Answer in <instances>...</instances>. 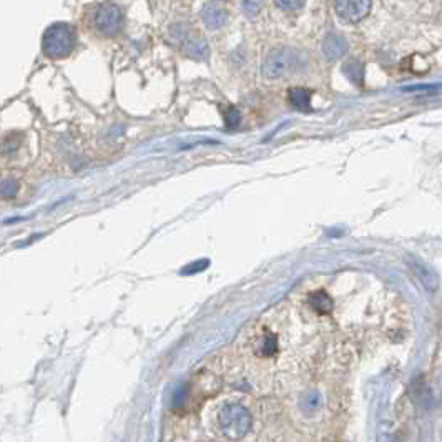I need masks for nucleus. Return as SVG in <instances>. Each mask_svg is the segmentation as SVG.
<instances>
[{
  "instance_id": "obj_10",
  "label": "nucleus",
  "mask_w": 442,
  "mask_h": 442,
  "mask_svg": "<svg viewBox=\"0 0 442 442\" xmlns=\"http://www.w3.org/2000/svg\"><path fill=\"white\" fill-rule=\"evenodd\" d=\"M410 265H413V269H414V275L419 278L421 284L424 286L428 291H434V289L437 288V276L436 273L432 271V269H429L428 266L424 263H421V261H410Z\"/></svg>"
},
{
  "instance_id": "obj_6",
  "label": "nucleus",
  "mask_w": 442,
  "mask_h": 442,
  "mask_svg": "<svg viewBox=\"0 0 442 442\" xmlns=\"http://www.w3.org/2000/svg\"><path fill=\"white\" fill-rule=\"evenodd\" d=\"M230 12L218 2H208L201 9V21L208 30H218L228 23Z\"/></svg>"
},
{
  "instance_id": "obj_16",
  "label": "nucleus",
  "mask_w": 442,
  "mask_h": 442,
  "mask_svg": "<svg viewBox=\"0 0 442 442\" xmlns=\"http://www.w3.org/2000/svg\"><path fill=\"white\" fill-rule=\"evenodd\" d=\"M306 0H275L276 7L283 12H298L303 9Z\"/></svg>"
},
{
  "instance_id": "obj_9",
  "label": "nucleus",
  "mask_w": 442,
  "mask_h": 442,
  "mask_svg": "<svg viewBox=\"0 0 442 442\" xmlns=\"http://www.w3.org/2000/svg\"><path fill=\"white\" fill-rule=\"evenodd\" d=\"M311 90L303 88V87H296V88H289L288 92V101L293 108L299 112H311Z\"/></svg>"
},
{
  "instance_id": "obj_18",
  "label": "nucleus",
  "mask_w": 442,
  "mask_h": 442,
  "mask_svg": "<svg viewBox=\"0 0 442 442\" xmlns=\"http://www.w3.org/2000/svg\"><path fill=\"white\" fill-rule=\"evenodd\" d=\"M208 265H210V261H208V260H199V261H197V263L190 265L188 268L183 269V275H190V273H199V271H205V268H206V266H208Z\"/></svg>"
},
{
  "instance_id": "obj_11",
  "label": "nucleus",
  "mask_w": 442,
  "mask_h": 442,
  "mask_svg": "<svg viewBox=\"0 0 442 442\" xmlns=\"http://www.w3.org/2000/svg\"><path fill=\"white\" fill-rule=\"evenodd\" d=\"M343 72L344 75L347 77V80L353 82L358 87H361L363 82H365V65H363L361 60H358V58H349V60L343 65Z\"/></svg>"
},
{
  "instance_id": "obj_17",
  "label": "nucleus",
  "mask_w": 442,
  "mask_h": 442,
  "mask_svg": "<svg viewBox=\"0 0 442 442\" xmlns=\"http://www.w3.org/2000/svg\"><path fill=\"white\" fill-rule=\"evenodd\" d=\"M225 119H226V125H228L230 128H234L236 127L238 123H240V120H241V116H240V112L236 110V108H230L228 112H226V115H225Z\"/></svg>"
},
{
  "instance_id": "obj_13",
  "label": "nucleus",
  "mask_w": 442,
  "mask_h": 442,
  "mask_svg": "<svg viewBox=\"0 0 442 442\" xmlns=\"http://www.w3.org/2000/svg\"><path fill=\"white\" fill-rule=\"evenodd\" d=\"M278 351V339L275 336L266 334L265 338H261V344H260V354L261 356H271L275 354Z\"/></svg>"
},
{
  "instance_id": "obj_12",
  "label": "nucleus",
  "mask_w": 442,
  "mask_h": 442,
  "mask_svg": "<svg viewBox=\"0 0 442 442\" xmlns=\"http://www.w3.org/2000/svg\"><path fill=\"white\" fill-rule=\"evenodd\" d=\"M310 304L318 315H330L334 308V301L330 298V295L324 291H315L310 296Z\"/></svg>"
},
{
  "instance_id": "obj_3",
  "label": "nucleus",
  "mask_w": 442,
  "mask_h": 442,
  "mask_svg": "<svg viewBox=\"0 0 442 442\" xmlns=\"http://www.w3.org/2000/svg\"><path fill=\"white\" fill-rule=\"evenodd\" d=\"M220 431L230 439H241L249 432L253 426V417L249 410L241 404H225L218 414Z\"/></svg>"
},
{
  "instance_id": "obj_1",
  "label": "nucleus",
  "mask_w": 442,
  "mask_h": 442,
  "mask_svg": "<svg viewBox=\"0 0 442 442\" xmlns=\"http://www.w3.org/2000/svg\"><path fill=\"white\" fill-rule=\"evenodd\" d=\"M85 23H87L90 32H93L99 37L113 38L125 27V15L122 7L116 5L112 0L93 3L87 9L85 14Z\"/></svg>"
},
{
  "instance_id": "obj_15",
  "label": "nucleus",
  "mask_w": 442,
  "mask_h": 442,
  "mask_svg": "<svg viewBox=\"0 0 442 442\" xmlns=\"http://www.w3.org/2000/svg\"><path fill=\"white\" fill-rule=\"evenodd\" d=\"M17 190L19 183L15 182L14 178H7L0 183V195H2L3 198H14L15 195H17Z\"/></svg>"
},
{
  "instance_id": "obj_7",
  "label": "nucleus",
  "mask_w": 442,
  "mask_h": 442,
  "mask_svg": "<svg viewBox=\"0 0 442 442\" xmlns=\"http://www.w3.org/2000/svg\"><path fill=\"white\" fill-rule=\"evenodd\" d=\"M347 40L343 37L341 34H328L324 37L323 45H321V50H323V56L328 58L330 62L338 60V58H343L347 53Z\"/></svg>"
},
{
  "instance_id": "obj_14",
  "label": "nucleus",
  "mask_w": 442,
  "mask_h": 442,
  "mask_svg": "<svg viewBox=\"0 0 442 442\" xmlns=\"http://www.w3.org/2000/svg\"><path fill=\"white\" fill-rule=\"evenodd\" d=\"M241 7L246 17L254 19L263 9V0H241Z\"/></svg>"
},
{
  "instance_id": "obj_4",
  "label": "nucleus",
  "mask_w": 442,
  "mask_h": 442,
  "mask_svg": "<svg viewBox=\"0 0 442 442\" xmlns=\"http://www.w3.org/2000/svg\"><path fill=\"white\" fill-rule=\"evenodd\" d=\"M299 58L295 50L288 47H278L268 53L263 62V75L268 80H276V78L286 77L288 73L295 72L298 69Z\"/></svg>"
},
{
  "instance_id": "obj_8",
  "label": "nucleus",
  "mask_w": 442,
  "mask_h": 442,
  "mask_svg": "<svg viewBox=\"0 0 442 442\" xmlns=\"http://www.w3.org/2000/svg\"><path fill=\"white\" fill-rule=\"evenodd\" d=\"M183 47H185L186 53L195 60H206L210 56V47L208 42L203 37H198V35H186V38L183 40Z\"/></svg>"
},
{
  "instance_id": "obj_19",
  "label": "nucleus",
  "mask_w": 442,
  "mask_h": 442,
  "mask_svg": "<svg viewBox=\"0 0 442 442\" xmlns=\"http://www.w3.org/2000/svg\"><path fill=\"white\" fill-rule=\"evenodd\" d=\"M304 404L310 406V408H316L319 404V394L318 393H308L306 397H304Z\"/></svg>"
},
{
  "instance_id": "obj_2",
  "label": "nucleus",
  "mask_w": 442,
  "mask_h": 442,
  "mask_svg": "<svg viewBox=\"0 0 442 442\" xmlns=\"http://www.w3.org/2000/svg\"><path fill=\"white\" fill-rule=\"evenodd\" d=\"M77 47L75 27L65 22L52 23L42 37V52L52 60L66 58Z\"/></svg>"
},
{
  "instance_id": "obj_5",
  "label": "nucleus",
  "mask_w": 442,
  "mask_h": 442,
  "mask_svg": "<svg viewBox=\"0 0 442 442\" xmlns=\"http://www.w3.org/2000/svg\"><path fill=\"white\" fill-rule=\"evenodd\" d=\"M373 0H334V12L346 23H359L369 15Z\"/></svg>"
}]
</instances>
